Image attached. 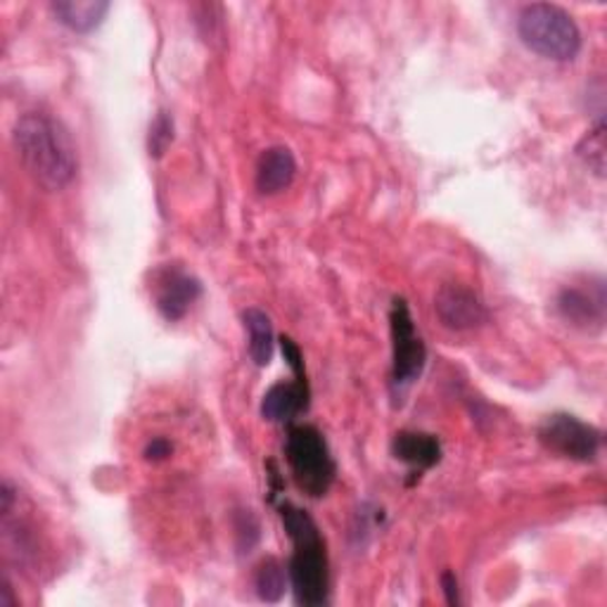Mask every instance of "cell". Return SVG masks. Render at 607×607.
Returning a JSON list of instances; mask_svg holds the SVG:
<instances>
[{"label":"cell","instance_id":"cell-1","mask_svg":"<svg viewBox=\"0 0 607 607\" xmlns=\"http://www.w3.org/2000/svg\"><path fill=\"white\" fill-rule=\"evenodd\" d=\"M14 143L24 166L43 188L62 191L76 176V150L66 131L45 114H24L14 126Z\"/></svg>","mask_w":607,"mask_h":607},{"label":"cell","instance_id":"cell-2","mask_svg":"<svg viewBox=\"0 0 607 607\" xmlns=\"http://www.w3.org/2000/svg\"><path fill=\"white\" fill-rule=\"evenodd\" d=\"M282 527L292 538V560H290V582L297 605L318 607L326 605L330 596V575H328V553L326 542L320 536L316 522L307 511L297 508L292 503H280Z\"/></svg>","mask_w":607,"mask_h":607},{"label":"cell","instance_id":"cell-3","mask_svg":"<svg viewBox=\"0 0 607 607\" xmlns=\"http://www.w3.org/2000/svg\"><path fill=\"white\" fill-rule=\"evenodd\" d=\"M517 33L532 53L555 62H569L582 50V31L572 14L553 3H532L517 14Z\"/></svg>","mask_w":607,"mask_h":607},{"label":"cell","instance_id":"cell-4","mask_svg":"<svg viewBox=\"0 0 607 607\" xmlns=\"http://www.w3.org/2000/svg\"><path fill=\"white\" fill-rule=\"evenodd\" d=\"M285 459H288L292 477L304 494L320 498L330 492L337 467L323 434L316 428L292 425L288 440H285Z\"/></svg>","mask_w":607,"mask_h":607},{"label":"cell","instance_id":"cell-5","mask_svg":"<svg viewBox=\"0 0 607 607\" xmlns=\"http://www.w3.org/2000/svg\"><path fill=\"white\" fill-rule=\"evenodd\" d=\"M390 323H392V384L394 390L403 392L423 375L425 361H428V349L425 342L420 340L415 326H413V316L407 299L397 297L392 301V311H390Z\"/></svg>","mask_w":607,"mask_h":607},{"label":"cell","instance_id":"cell-6","mask_svg":"<svg viewBox=\"0 0 607 607\" xmlns=\"http://www.w3.org/2000/svg\"><path fill=\"white\" fill-rule=\"evenodd\" d=\"M538 442L551 453L563 455V459L588 463L596 461V455L600 453L603 434L575 415L553 413L538 425Z\"/></svg>","mask_w":607,"mask_h":607},{"label":"cell","instance_id":"cell-7","mask_svg":"<svg viewBox=\"0 0 607 607\" xmlns=\"http://www.w3.org/2000/svg\"><path fill=\"white\" fill-rule=\"evenodd\" d=\"M558 313L567 326L584 332H603L607 318V295L603 278L565 285L558 295Z\"/></svg>","mask_w":607,"mask_h":607},{"label":"cell","instance_id":"cell-8","mask_svg":"<svg viewBox=\"0 0 607 607\" xmlns=\"http://www.w3.org/2000/svg\"><path fill=\"white\" fill-rule=\"evenodd\" d=\"M152 292H155L160 313L174 323V320H181L188 313L193 304L199 299L202 285L195 276L183 271L181 266H166L157 271Z\"/></svg>","mask_w":607,"mask_h":607},{"label":"cell","instance_id":"cell-9","mask_svg":"<svg viewBox=\"0 0 607 607\" xmlns=\"http://www.w3.org/2000/svg\"><path fill=\"white\" fill-rule=\"evenodd\" d=\"M434 311L449 330H475L486 320L480 297L465 285H444L434 297Z\"/></svg>","mask_w":607,"mask_h":607},{"label":"cell","instance_id":"cell-10","mask_svg":"<svg viewBox=\"0 0 607 607\" xmlns=\"http://www.w3.org/2000/svg\"><path fill=\"white\" fill-rule=\"evenodd\" d=\"M309 409V382L295 378L292 382H278L266 392L261 401V415L268 423H290L301 411Z\"/></svg>","mask_w":607,"mask_h":607},{"label":"cell","instance_id":"cell-11","mask_svg":"<svg viewBox=\"0 0 607 607\" xmlns=\"http://www.w3.org/2000/svg\"><path fill=\"white\" fill-rule=\"evenodd\" d=\"M297 174V160L285 145L264 150L257 164V188L261 195H278L290 188Z\"/></svg>","mask_w":607,"mask_h":607},{"label":"cell","instance_id":"cell-12","mask_svg":"<svg viewBox=\"0 0 607 607\" xmlns=\"http://www.w3.org/2000/svg\"><path fill=\"white\" fill-rule=\"evenodd\" d=\"M50 12L55 20L76 33H89L103 24L105 14L110 12L107 0H55L50 6Z\"/></svg>","mask_w":607,"mask_h":607},{"label":"cell","instance_id":"cell-13","mask_svg":"<svg viewBox=\"0 0 607 607\" xmlns=\"http://www.w3.org/2000/svg\"><path fill=\"white\" fill-rule=\"evenodd\" d=\"M392 451L399 461L418 470H430L442 461L440 440L425 432H399L392 442Z\"/></svg>","mask_w":607,"mask_h":607},{"label":"cell","instance_id":"cell-14","mask_svg":"<svg viewBox=\"0 0 607 607\" xmlns=\"http://www.w3.org/2000/svg\"><path fill=\"white\" fill-rule=\"evenodd\" d=\"M245 328L249 332V357L259 368H266L274 359V326L268 313L261 309H247L243 313Z\"/></svg>","mask_w":607,"mask_h":607},{"label":"cell","instance_id":"cell-15","mask_svg":"<svg viewBox=\"0 0 607 607\" xmlns=\"http://www.w3.org/2000/svg\"><path fill=\"white\" fill-rule=\"evenodd\" d=\"M255 586L261 600L266 603H278L285 594V586H288V579H285V569L276 558H266L255 575Z\"/></svg>","mask_w":607,"mask_h":607},{"label":"cell","instance_id":"cell-16","mask_svg":"<svg viewBox=\"0 0 607 607\" xmlns=\"http://www.w3.org/2000/svg\"><path fill=\"white\" fill-rule=\"evenodd\" d=\"M605 124L603 120L586 133V136L582 138L577 152H579V157L586 162V166L591 168V172L596 176H605Z\"/></svg>","mask_w":607,"mask_h":607},{"label":"cell","instance_id":"cell-17","mask_svg":"<svg viewBox=\"0 0 607 607\" xmlns=\"http://www.w3.org/2000/svg\"><path fill=\"white\" fill-rule=\"evenodd\" d=\"M174 143V120L166 112H160L157 120L150 126V136H147V150L150 157L160 160L168 145Z\"/></svg>","mask_w":607,"mask_h":607},{"label":"cell","instance_id":"cell-18","mask_svg":"<svg viewBox=\"0 0 607 607\" xmlns=\"http://www.w3.org/2000/svg\"><path fill=\"white\" fill-rule=\"evenodd\" d=\"M235 529H238V538H240V551H251L255 548V544L259 542V522L255 519V515H251L249 511L243 513L238 517V525H235Z\"/></svg>","mask_w":607,"mask_h":607},{"label":"cell","instance_id":"cell-19","mask_svg":"<svg viewBox=\"0 0 607 607\" xmlns=\"http://www.w3.org/2000/svg\"><path fill=\"white\" fill-rule=\"evenodd\" d=\"M280 349H282L285 361H288V366L295 370V378H307V373H304V357H301V351L290 340V337H280Z\"/></svg>","mask_w":607,"mask_h":607},{"label":"cell","instance_id":"cell-20","mask_svg":"<svg viewBox=\"0 0 607 607\" xmlns=\"http://www.w3.org/2000/svg\"><path fill=\"white\" fill-rule=\"evenodd\" d=\"M168 455H172V444H168L166 440H152L145 449V461H152V463H160L164 459H168Z\"/></svg>","mask_w":607,"mask_h":607},{"label":"cell","instance_id":"cell-21","mask_svg":"<svg viewBox=\"0 0 607 607\" xmlns=\"http://www.w3.org/2000/svg\"><path fill=\"white\" fill-rule=\"evenodd\" d=\"M442 586H444L446 603L449 605H459L461 603V598H459V579H455L453 572H444V575H442Z\"/></svg>","mask_w":607,"mask_h":607},{"label":"cell","instance_id":"cell-22","mask_svg":"<svg viewBox=\"0 0 607 607\" xmlns=\"http://www.w3.org/2000/svg\"><path fill=\"white\" fill-rule=\"evenodd\" d=\"M14 598H12V588H10V582L8 577L0 579V607H14Z\"/></svg>","mask_w":607,"mask_h":607}]
</instances>
